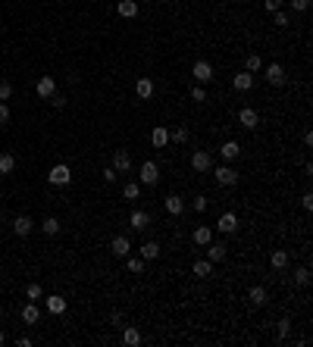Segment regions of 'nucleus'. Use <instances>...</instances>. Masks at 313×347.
<instances>
[{
    "label": "nucleus",
    "mask_w": 313,
    "mask_h": 347,
    "mask_svg": "<svg viewBox=\"0 0 313 347\" xmlns=\"http://www.w3.org/2000/svg\"><path fill=\"white\" fill-rule=\"evenodd\" d=\"M213 179H216V185H223V188H232V185H238V172H235L232 166H216Z\"/></svg>",
    "instance_id": "obj_1"
},
{
    "label": "nucleus",
    "mask_w": 313,
    "mask_h": 347,
    "mask_svg": "<svg viewBox=\"0 0 313 347\" xmlns=\"http://www.w3.org/2000/svg\"><path fill=\"white\" fill-rule=\"evenodd\" d=\"M138 179L144 182V185H157V182H160V169H157L154 160H144V163H141V169H138Z\"/></svg>",
    "instance_id": "obj_2"
},
{
    "label": "nucleus",
    "mask_w": 313,
    "mask_h": 347,
    "mask_svg": "<svg viewBox=\"0 0 313 347\" xmlns=\"http://www.w3.org/2000/svg\"><path fill=\"white\" fill-rule=\"evenodd\" d=\"M191 169L194 172H210V169H213V157H210L207 150H194L191 154Z\"/></svg>",
    "instance_id": "obj_3"
},
{
    "label": "nucleus",
    "mask_w": 313,
    "mask_h": 347,
    "mask_svg": "<svg viewBox=\"0 0 313 347\" xmlns=\"http://www.w3.org/2000/svg\"><path fill=\"white\" fill-rule=\"evenodd\" d=\"M47 179H50V185L63 188V185H69V182H72V172H69V166H66V163H60V166H54V169H50V175H47Z\"/></svg>",
    "instance_id": "obj_4"
},
{
    "label": "nucleus",
    "mask_w": 313,
    "mask_h": 347,
    "mask_svg": "<svg viewBox=\"0 0 313 347\" xmlns=\"http://www.w3.org/2000/svg\"><path fill=\"white\" fill-rule=\"evenodd\" d=\"M35 91H38V97H50V94H57V81H54V75H41L38 84H35Z\"/></svg>",
    "instance_id": "obj_5"
},
{
    "label": "nucleus",
    "mask_w": 313,
    "mask_h": 347,
    "mask_svg": "<svg viewBox=\"0 0 313 347\" xmlns=\"http://www.w3.org/2000/svg\"><path fill=\"white\" fill-rule=\"evenodd\" d=\"M191 241L198 244V247H207V244L213 241V228H210V225H198V228H194V235H191Z\"/></svg>",
    "instance_id": "obj_6"
},
{
    "label": "nucleus",
    "mask_w": 313,
    "mask_h": 347,
    "mask_svg": "<svg viewBox=\"0 0 313 347\" xmlns=\"http://www.w3.org/2000/svg\"><path fill=\"white\" fill-rule=\"evenodd\" d=\"M110 250L116 253V257H129V250H132V244H129V238H125V235H116L113 241H110Z\"/></svg>",
    "instance_id": "obj_7"
},
{
    "label": "nucleus",
    "mask_w": 313,
    "mask_h": 347,
    "mask_svg": "<svg viewBox=\"0 0 313 347\" xmlns=\"http://www.w3.org/2000/svg\"><path fill=\"white\" fill-rule=\"evenodd\" d=\"M191 72H194V79H198V81H213V66H210L207 60H198Z\"/></svg>",
    "instance_id": "obj_8"
},
{
    "label": "nucleus",
    "mask_w": 313,
    "mask_h": 347,
    "mask_svg": "<svg viewBox=\"0 0 313 347\" xmlns=\"http://www.w3.org/2000/svg\"><path fill=\"white\" fill-rule=\"evenodd\" d=\"M238 122L244 125V129H257V125H260V116H257V109H251V107H241V113H238Z\"/></svg>",
    "instance_id": "obj_9"
},
{
    "label": "nucleus",
    "mask_w": 313,
    "mask_h": 347,
    "mask_svg": "<svg viewBox=\"0 0 313 347\" xmlns=\"http://www.w3.org/2000/svg\"><path fill=\"white\" fill-rule=\"evenodd\" d=\"M163 207H166V213H169V216H182V213H185V200H182V197H175V194L163 197Z\"/></svg>",
    "instance_id": "obj_10"
},
{
    "label": "nucleus",
    "mask_w": 313,
    "mask_h": 347,
    "mask_svg": "<svg viewBox=\"0 0 313 347\" xmlns=\"http://www.w3.org/2000/svg\"><path fill=\"white\" fill-rule=\"evenodd\" d=\"M216 228L223 235H232L235 228H238V216H235V213H223V216H219V222H216Z\"/></svg>",
    "instance_id": "obj_11"
},
{
    "label": "nucleus",
    "mask_w": 313,
    "mask_h": 347,
    "mask_svg": "<svg viewBox=\"0 0 313 347\" xmlns=\"http://www.w3.org/2000/svg\"><path fill=\"white\" fill-rule=\"evenodd\" d=\"M248 300L254 303V307H266V300H269V294H266V288L263 285H254L251 291H248Z\"/></svg>",
    "instance_id": "obj_12"
},
{
    "label": "nucleus",
    "mask_w": 313,
    "mask_h": 347,
    "mask_svg": "<svg viewBox=\"0 0 313 347\" xmlns=\"http://www.w3.org/2000/svg\"><path fill=\"white\" fill-rule=\"evenodd\" d=\"M113 169H116V172H129V169H132L129 150H116V154H113Z\"/></svg>",
    "instance_id": "obj_13"
},
{
    "label": "nucleus",
    "mask_w": 313,
    "mask_h": 347,
    "mask_svg": "<svg viewBox=\"0 0 313 347\" xmlns=\"http://www.w3.org/2000/svg\"><path fill=\"white\" fill-rule=\"evenodd\" d=\"M207 260H210V263H223V260H226V244L223 241H219V244L210 241L207 244Z\"/></svg>",
    "instance_id": "obj_14"
},
{
    "label": "nucleus",
    "mask_w": 313,
    "mask_h": 347,
    "mask_svg": "<svg viewBox=\"0 0 313 347\" xmlns=\"http://www.w3.org/2000/svg\"><path fill=\"white\" fill-rule=\"evenodd\" d=\"M266 81L269 84H285V69L279 63H269L266 66Z\"/></svg>",
    "instance_id": "obj_15"
},
{
    "label": "nucleus",
    "mask_w": 313,
    "mask_h": 347,
    "mask_svg": "<svg viewBox=\"0 0 313 347\" xmlns=\"http://www.w3.org/2000/svg\"><path fill=\"white\" fill-rule=\"evenodd\" d=\"M232 88H235V91H251V88H254V72H238V75L232 79Z\"/></svg>",
    "instance_id": "obj_16"
},
{
    "label": "nucleus",
    "mask_w": 313,
    "mask_h": 347,
    "mask_svg": "<svg viewBox=\"0 0 313 347\" xmlns=\"http://www.w3.org/2000/svg\"><path fill=\"white\" fill-rule=\"evenodd\" d=\"M116 10H119L122 19H135V16H138V3H135V0H119Z\"/></svg>",
    "instance_id": "obj_17"
},
{
    "label": "nucleus",
    "mask_w": 313,
    "mask_h": 347,
    "mask_svg": "<svg viewBox=\"0 0 313 347\" xmlns=\"http://www.w3.org/2000/svg\"><path fill=\"white\" fill-rule=\"evenodd\" d=\"M129 222H132V228H135V232H144V228L150 225V216L144 213V210H135V213H132V219H129Z\"/></svg>",
    "instance_id": "obj_18"
},
{
    "label": "nucleus",
    "mask_w": 313,
    "mask_h": 347,
    "mask_svg": "<svg viewBox=\"0 0 313 347\" xmlns=\"http://www.w3.org/2000/svg\"><path fill=\"white\" fill-rule=\"evenodd\" d=\"M135 91H138V97H141V100H150V97H154V81H150L147 75H144V79H138Z\"/></svg>",
    "instance_id": "obj_19"
},
{
    "label": "nucleus",
    "mask_w": 313,
    "mask_h": 347,
    "mask_svg": "<svg viewBox=\"0 0 313 347\" xmlns=\"http://www.w3.org/2000/svg\"><path fill=\"white\" fill-rule=\"evenodd\" d=\"M31 228H35V222H31L28 216H19V219L13 222V232L19 235V238H25V235H31Z\"/></svg>",
    "instance_id": "obj_20"
},
{
    "label": "nucleus",
    "mask_w": 313,
    "mask_h": 347,
    "mask_svg": "<svg viewBox=\"0 0 313 347\" xmlns=\"http://www.w3.org/2000/svg\"><path fill=\"white\" fill-rule=\"evenodd\" d=\"M150 144H154V147H166V144H169V129H163V125H157V129H154V134H150Z\"/></svg>",
    "instance_id": "obj_21"
},
{
    "label": "nucleus",
    "mask_w": 313,
    "mask_h": 347,
    "mask_svg": "<svg viewBox=\"0 0 313 347\" xmlns=\"http://www.w3.org/2000/svg\"><path fill=\"white\" fill-rule=\"evenodd\" d=\"M269 266H273V269H285V266H288V250H273V253H269Z\"/></svg>",
    "instance_id": "obj_22"
},
{
    "label": "nucleus",
    "mask_w": 313,
    "mask_h": 347,
    "mask_svg": "<svg viewBox=\"0 0 313 347\" xmlns=\"http://www.w3.org/2000/svg\"><path fill=\"white\" fill-rule=\"evenodd\" d=\"M194 275H198V278H210V275H213V263H210V260H194Z\"/></svg>",
    "instance_id": "obj_23"
},
{
    "label": "nucleus",
    "mask_w": 313,
    "mask_h": 347,
    "mask_svg": "<svg viewBox=\"0 0 313 347\" xmlns=\"http://www.w3.org/2000/svg\"><path fill=\"white\" fill-rule=\"evenodd\" d=\"M38 319H41V310L35 307V303H28V307H22V322H25V325H35Z\"/></svg>",
    "instance_id": "obj_24"
},
{
    "label": "nucleus",
    "mask_w": 313,
    "mask_h": 347,
    "mask_svg": "<svg viewBox=\"0 0 313 347\" xmlns=\"http://www.w3.org/2000/svg\"><path fill=\"white\" fill-rule=\"evenodd\" d=\"M47 310L54 313V316H60V313H66V300L60 297V294H50V297H47Z\"/></svg>",
    "instance_id": "obj_25"
},
{
    "label": "nucleus",
    "mask_w": 313,
    "mask_h": 347,
    "mask_svg": "<svg viewBox=\"0 0 313 347\" xmlns=\"http://www.w3.org/2000/svg\"><path fill=\"white\" fill-rule=\"evenodd\" d=\"M160 257V244L157 241H144L141 244V260H157Z\"/></svg>",
    "instance_id": "obj_26"
},
{
    "label": "nucleus",
    "mask_w": 313,
    "mask_h": 347,
    "mask_svg": "<svg viewBox=\"0 0 313 347\" xmlns=\"http://www.w3.org/2000/svg\"><path fill=\"white\" fill-rule=\"evenodd\" d=\"M219 154H223L226 160H238V157H241V147H238L235 141H226L223 147H219Z\"/></svg>",
    "instance_id": "obj_27"
},
{
    "label": "nucleus",
    "mask_w": 313,
    "mask_h": 347,
    "mask_svg": "<svg viewBox=\"0 0 313 347\" xmlns=\"http://www.w3.org/2000/svg\"><path fill=\"white\" fill-rule=\"evenodd\" d=\"M16 169V157L13 154H0V175H13Z\"/></svg>",
    "instance_id": "obj_28"
},
{
    "label": "nucleus",
    "mask_w": 313,
    "mask_h": 347,
    "mask_svg": "<svg viewBox=\"0 0 313 347\" xmlns=\"http://www.w3.org/2000/svg\"><path fill=\"white\" fill-rule=\"evenodd\" d=\"M122 344H129V347H138V344H141V332L129 325V328L122 332Z\"/></svg>",
    "instance_id": "obj_29"
},
{
    "label": "nucleus",
    "mask_w": 313,
    "mask_h": 347,
    "mask_svg": "<svg viewBox=\"0 0 313 347\" xmlns=\"http://www.w3.org/2000/svg\"><path fill=\"white\" fill-rule=\"evenodd\" d=\"M257 69H263V60H260V53H251L244 60V72H257Z\"/></svg>",
    "instance_id": "obj_30"
},
{
    "label": "nucleus",
    "mask_w": 313,
    "mask_h": 347,
    "mask_svg": "<svg viewBox=\"0 0 313 347\" xmlns=\"http://www.w3.org/2000/svg\"><path fill=\"white\" fill-rule=\"evenodd\" d=\"M276 328H279V338H282V341H285V338L291 335V319H288V316H282V319H279V322H276Z\"/></svg>",
    "instance_id": "obj_31"
},
{
    "label": "nucleus",
    "mask_w": 313,
    "mask_h": 347,
    "mask_svg": "<svg viewBox=\"0 0 313 347\" xmlns=\"http://www.w3.org/2000/svg\"><path fill=\"white\" fill-rule=\"evenodd\" d=\"M122 197H125V200H138V197H141V188H138L135 182H129V185L122 188Z\"/></svg>",
    "instance_id": "obj_32"
},
{
    "label": "nucleus",
    "mask_w": 313,
    "mask_h": 347,
    "mask_svg": "<svg viewBox=\"0 0 313 347\" xmlns=\"http://www.w3.org/2000/svg\"><path fill=\"white\" fill-rule=\"evenodd\" d=\"M169 138H172L175 144H185V141H188V129H185V125H175V129H172V134H169Z\"/></svg>",
    "instance_id": "obj_33"
},
{
    "label": "nucleus",
    "mask_w": 313,
    "mask_h": 347,
    "mask_svg": "<svg viewBox=\"0 0 313 347\" xmlns=\"http://www.w3.org/2000/svg\"><path fill=\"white\" fill-rule=\"evenodd\" d=\"M41 294H44V288H41V285H35V282H31L28 288H25V297H28V300H41Z\"/></svg>",
    "instance_id": "obj_34"
},
{
    "label": "nucleus",
    "mask_w": 313,
    "mask_h": 347,
    "mask_svg": "<svg viewBox=\"0 0 313 347\" xmlns=\"http://www.w3.org/2000/svg\"><path fill=\"white\" fill-rule=\"evenodd\" d=\"M294 282H298V285H310V269H307V266H301L298 272H294Z\"/></svg>",
    "instance_id": "obj_35"
},
{
    "label": "nucleus",
    "mask_w": 313,
    "mask_h": 347,
    "mask_svg": "<svg viewBox=\"0 0 313 347\" xmlns=\"http://www.w3.org/2000/svg\"><path fill=\"white\" fill-rule=\"evenodd\" d=\"M191 100H194V104H204V100H207V91L200 88V84H194V88H191Z\"/></svg>",
    "instance_id": "obj_36"
},
{
    "label": "nucleus",
    "mask_w": 313,
    "mask_h": 347,
    "mask_svg": "<svg viewBox=\"0 0 313 347\" xmlns=\"http://www.w3.org/2000/svg\"><path fill=\"white\" fill-rule=\"evenodd\" d=\"M13 97V84L6 79H0V100H10Z\"/></svg>",
    "instance_id": "obj_37"
},
{
    "label": "nucleus",
    "mask_w": 313,
    "mask_h": 347,
    "mask_svg": "<svg viewBox=\"0 0 313 347\" xmlns=\"http://www.w3.org/2000/svg\"><path fill=\"white\" fill-rule=\"evenodd\" d=\"M44 232L47 235H57V232H60V219H54V216L44 219Z\"/></svg>",
    "instance_id": "obj_38"
},
{
    "label": "nucleus",
    "mask_w": 313,
    "mask_h": 347,
    "mask_svg": "<svg viewBox=\"0 0 313 347\" xmlns=\"http://www.w3.org/2000/svg\"><path fill=\"white\" fill-rule=\"evenodd\" d=\"M129 272H135V275H141V272H144V260H141V257H135V260H129Z\"/></svg>",
    "instance_id": "obj_39"
},
{
    "label": "nucleus",
    "mask_w": 313,
    "mask_h": 347,
    "mask_svg": "<svg viewBox=\"0 0 313 347\" xmlns=\"http://www.w3.org/2000/svg\"><path fill=\"white\" fill-rule=\"evenodd\" d=\"M288 3H291V10H294V13H304V10L310 6V0H288Z\"/></svg>",
    "instance_id": "obj_40"
},
{
    "label": "nucleus",
    "mask_w": 313,
    "mask_h": 347,
    "mask_svg": "<svg viewBox=\"0 0 313 347\" xmlns=\"http://www.w3.org/2000/svg\"><path fill=\"white\" fill-rule=\"evenodd\" d=\"M116 179H119V172H116L113 166H107V169H104V182H110V185H113Z\"/></svg>",
    "instance_id": "obj_41"
},
{
    "label": "nucleus",
    "mask_w": 313,
    "mask_h": 347,
    "mask_svg": "<svg viewBox=\"0 0 313 347\" xmlns=\"http://www.w3.org/2000/svg\"><path fill=\"white\" fill-rule=\"evenodd\" d=\"M6 122H10V107L0 100V125H6Z\"/></svg>",
    "instance_id": "obj_42"
},
{
    "label": "nucleus",
    "mask_w": 313,
    "mask_h": 347,
    "mask_svg": "<svg viewBox=\"0 0 313 347\" xmlns=\"http://www.w3.org/2000/svg\"><path fill=\"white\" fill-rule=\"evenodd\" d=\"M279 6H282V0H263V10L266 13H276Z\"/></svg>",
    "instance_id": "obj_43"
},
{
    "label": "nucleus",
    "mask_w": 313,
    "mask_h": 347,
    "mask_svg": "<svg viewBox=\"0 0 313 347\" xmlns=\"http://www.w3.org/2000/svg\"><path fill=\"white\" fill-rule=\"evenodd\" d=\"M273 16H276V25H282V28H285V25H288V13H282V10H276Z\"/></svg>",
    "instance_id": "obj_44"
},
{
    "label": "nucleus",
    "mask_w": 313,
    "mask_h": 347,
    "mask_svg": "<svg viewBox=\"0 0 313 347\" xmlns=\"http://www.w3.org/2000/svg\"><path fill=\"white\" fill-rule=\"evenodd\" d=\"M47 100H50V104H54V107H66V97H63V94H50Z\"/></svg>",
    "instance_id": "obj_45"
},
{
    "label": "nucleus",
    "mask_w": 313,
    "mask_h": 347,
    "mask_svg": "<svg viewBox=\"0 0 313 347\" xmlns=\"http://www.w3.org/2000/svg\"><path fill=\"white\" fill-rule=\"evenodd\" d=\"M301 207H304V210H313V194H310V191L301 197Z\"/></svg>",
    "instance_id": "obj_46"
},
{
    "label": "nucleus",
    "mask_w": 313,
    "mask_h": 347,
    "mask_svg": "<svg viewBox=\"0 0 313 347\" xmlns=\"http://www.w3.org/2000/svg\"><path fill=\"white\" fill-rule=\"evenodd\" d=\"M194 210H198V213H204V210H207V197H194Z\"/></svg>",
    "instance_id": "obj_47"
},
{
    "label": "nucleus",
    "mask_w": 313,
    "mask_h": 347,
    "mask_svg": "<svg viewBox=\"0 0 313 347\" xmlns=\"http://www.w3.org/2000/svg\"><path fill=\"white\" fill-rule=\"evenodd\" d=\"M3 341H6V335H3V332H0V344H3Z\"/></svg>",
    "instance_id": "obj_48"
},
{
    "label": "nucleus",
    "mask_w": 313,
    "mask_h": 347,
    "mask_svg": "<svg viewBox=\"0 0 313 347\" xmlns=\"http://www.w3.org/2000/svg\"><path fill=\"white\" fill-rule=\"evenodd\" d=\"M0 316H3V303H0Z\"/></svg>",
    "instance_id": "obj_49"
}]
</instances>
